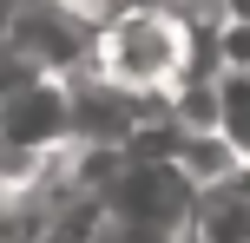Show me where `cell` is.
Segmentation results:
<instances>
[{
	"label": "cell",
	"instance_id": "2",
	"mask_svg": "<svg viewBox=\"0 0 250 243\" xmlns=\"http://www.w3.org/2000/svg\"><path fill=\"white\" fill-rule=\"evenodd\" d=\"M73 145V112H66L60 73H0V165H33V158Z\"/></svg>",
	"mask_w": 250,
	"mask_h": 243
},
{
	"label": "cell",
	"instance_id": "3",
	"mask_svg": "<svg viewBox=\"0 0 250 243\" xmlns=\"http://www.w3.org/2000/svg\"><path fill=\"white\" fill-rule=\"evenodd\" d=\"M185 237H198V243H250V158H230L224 171L198 178Z\"/></svg>",
	"mask_w": 250,
	"mask_h": 243
},
{
	"label": "cell",
	"instance_id": "6",
	"mask_svg": "<svg viewBox=\"0 0 250 243\" xmlns=\"http://www.w3.org/2000/svg\"><path fill=\"white\" fill-rule=\"evenodd\" d=\"M0 73H7V59H0Z\"/></svg>",
	"mask_w": 250,
	"mask_h": 243
},
{
	"label": "cell",
	"instance_id": "5",
	"mask_svg": "<svg viewBox=\"0 0 250 243\" xmlns=\"http://www.w3.org/2000/svg\"><path fill=\"white\" fill-rule=\"evenodd\" d=\"M13 13H20V0H0V46H7V26H13Z\"/></svg>",
	"mask_w": 250,
	"mask_h": 243
},
{
	"label": "cell",
	"instance_id": "1",
	"mask_svg": "<svg viewBox=\"0 0 250 243\" xmlns=\"http://www.w3.org/2000/svg\"><path fill=\"white\" fill-rule=\"evenodd\" d=\"M211 53H198V26H191L178 7H165V0H119V7L92 26L86 66L105 73L112 86L138 92V99H165V92H171L198 59H211Z\"/></svg>",
	"mask_w": 250,
	"mask_h": 243
},
{
	"label": "cell",
	"instance_id": "4",
	"mask_svg": "<svg viewBox=\"0 0 250 243\" xmlns=\"http://www.w3.org/2000/svg\"><path fill=\"white\" fill-rule=\"evenodd\" d=\"M211 138L250 158V59H211Z\"/></svg>",
	"mask_w": 250,
	"mask_h": 243
}]
</instances>
